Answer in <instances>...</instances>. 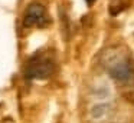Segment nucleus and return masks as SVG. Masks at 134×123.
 Listing matches in <instances>:
<instances>
[{
    "instance_id": "nucleus-2",
    "label": "nucleus",
    "mask_w": 134,
    "mask_h": 123,
    "mask_svg": "<svg viewBox=\"0 0 134 123\" xmlns=\"http://www.w3.org/2000/svg\"><path fill=\"white\" fill-rule=\"evenodd\" d=\"M107 70L110 73V76L115 80L117 83H130L133 79V64H131V60L127 57H113L110 62L107 63Z\"/></svg>"
},
{
    "instance_id": "nucleus-1",
    "label": "nucleus",
    "mask_w": 134,
    "mask_h": 123,
    "mask_svg": "<svg viewBox=\"0 0 134 123\" xmlns=\"http://www.w3.org/2000/svg\"><path fill=\"white\" fill-rule=\"evenodd\" d=\"M53 69H55V63H53L52 57L48 54H33L29 60H27L26 69H25V74L27 79H35V80H42L48 79L52 76Z\"/></svg>"
},
{
    "instance_id": "nucleus-3",
    "label": "nucleus",
    "mask_w": 134,
    "mask_h": 123,
    "mask_svg": "<svg viewBox=\"0 0 134 123\" xmlns=\"http://www.w3.org/2000/svg\"><path fill=\"white\" fill-rule=\"evenodd\" d=\"M49 22V14L42 4L32 3L27 6L23 16V24L26 27H46Z\"/></svg>"
},
{
    "instance_id": "nucleus-4",
    "label": "nucleus",
    "mask_w": 134,
    "mask_h": 123,
    "mask_svg": "<svg viewBox=\"0 0 134 123\" xmlns=\"http://www.w3.org/2000/svg\"><path fill=\"white\" fill-rule=\"evenodd\" d=\"M85 2H87V4H88V6H92L94 3L97 2V0H85Z\"/></svg>"
}]
</instances>
